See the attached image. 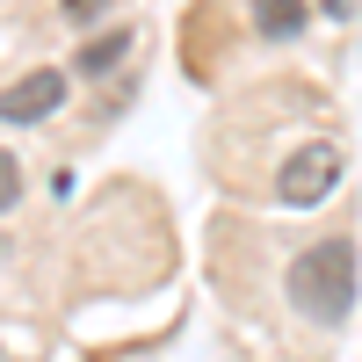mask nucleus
I'll use <instances>...</instances> for the list:
<instances>
[{
	"instance_id": "f257e3e1",
	"label": "nucleus",
	"mask_w": 362,
	"mask_h": 362,
	"mask_svg": "<svg viewBox=\"0 0 362 362\" xmlns=\"http://www.w3.org/2000/svg\"><path fill=\"white\" fill-rule=\"evenodd\" d=\"M290 305L319 326H341L355 305V239H319L290 261Z\"/></svg>"
},
{
	"instance_id": "f03ea898",
	"label": "nucleus",
	"mask_w": 362,
	"mask_h": 362,
	"mask_svg": "<svg viewBox=\"0 0 362 362\" xmlns=\"http://www.w3.org/2000/svg\"><path fill=\"white\" fill-rule=\"evenodd\" d=\"M334 181H341V153L319 138V145H305V153H290V167H283L276 189H283V203L305 210V203H319V196H334Z\"/></svg>"
},
{
	"instance_id": "7ed1b4c3",
	"label": "nucleus",
	"mask_w": 362,
	"mask_h": 362,
	"mask_svg": "<svg viewBox=\"0 0 362 362\" xmlns=\"http://www.w3.org/2000/svg\"><path fill=\"white\" fill-rule=\"evenodd\" d=\"M58 102H66V73L37 66V73H22L8 95H0V124H44Z\"/></svg>"
},
{
	"instance_id": "20e7f679",
	"label": "nucleus",
	"mask_w": 362,
	"mask_h": 362,
	"mask_svg": "<svg viewBox=\"0 0 362 362\" xmlns=\"http://www.w3.org/2000/svg\"><path fill=\"white\" fill-rule=\"evenodd\" d=\"M116 58H131V29H109V37H95L73 66L87 73V80H102V73H116Z\"/></svg>"
},
{
	"instance_id": "39448f33",
	"label": "nucleus",
	"mask_w": 362,
	"mask_h": 362,
	"mask_svg": "<svg viewBox=\"0 0 362 362\" xmlns=\"http://www.w3.org/2000/svg\"><path fill=\"white\" fill-rule=\"evenodd\" d=\"M254 22H261V37H290L305 22V0H254Z\"/></svg>"
},
{
	"instance_id": "423d86ee",
	"label": "nucleus",
	"mask_w": 362,
	"mask_h": 362,
	"mask_svg": "<svg viewBox=\"0 0 362 362\" xmlns=\"http://www.w3.org/2000/svg\"><path fill=\"white\" fill-rule=\"evenodd\" d=\"M22 196V167H15V153H0V210H8Z\"/></svg>"
},
{
	"instance_id": "0eeeda50",
	"label": "nucleus",
	"mask_w": 362,
	"mask_h": 362,
	"mask_svg": "<svg viewBox=\"0 0 362 362\" xmlns=\"http://www.w3.org/2000/svg\"><path fill=\"white\" fill-rule=\"evenodd\" d=\"M58 8H66V22H95V15H102V0H58Z\"/></svg>"
},
{
	"instance_id": "6e6552de",
	"label": "nucleus",
	"mask_w": 362,
	"mask_h": 362,
	"mask_svg": "<svg viewBox=\"0 0 362 362\" xmlns=\"http://www.w3.org/2000/svg\"><path fill=\"white\" fill-rule=\"evenodd\" d=\"M326 15H348V0H326Z\"/></svg>"
}]
</instances>
